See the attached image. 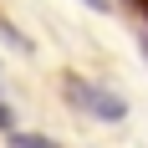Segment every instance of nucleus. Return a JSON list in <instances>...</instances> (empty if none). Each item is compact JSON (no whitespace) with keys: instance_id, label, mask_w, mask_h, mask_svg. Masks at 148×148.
<instances>
[{"instance_id":"obj_3","label":"nucleus","mask_w":148,"mask_h":148,"mask_svg":"<svg viewBox=\"0 0 148 148\" xmlns=\"http://www.w3.org/2000/svg\"><path fill=\"white\" fill-rule=\"evenodd\" d=\"M10 123H15V107H10V102H0V128H10Z\"/></svg>"},{"instance_id":"obj_2","label":"nucleus","mask_w":148,"mask_h":148,"mask_svg":"<svg viewBox=\"0 0 148 148\" xmlns=\"http://www.w3.org/2000/svg\"><path fill=\"white\" fill-rule=\"evenodd\" d=\"M10 148H56V143L41 133H10Z\"/></svg>"},{"instance_id":"obj_1","label":"nucleus","mask_w":148,"mask_h":148,"mask_svg":"<svg viewBox=\"0 0 148 148\" xmlns=\"http://www.w3.org/2000/svg\"><path fill=\"white\" fill-rule=\"evenodd\" d=\"M61 92H66V102H72V107L92 112L97 123H123V118H128V102H123L118 92L97 87V82H82V77H66V82H61Z\"/></svg>"},{"instance_id":"obj_4","label":"nucleus","mask_w":148,"mask_h":148,"mask_svg":"<svg viewBox=\"0 0 148 148\" xmlns=\"http://www.w3.org/2000/svg\"><path fill=\"white\" fill-rule=\"evenodd\" d=\"M87 5H92V10H112V0H87Z\"/></svg>"}]
</instances>
